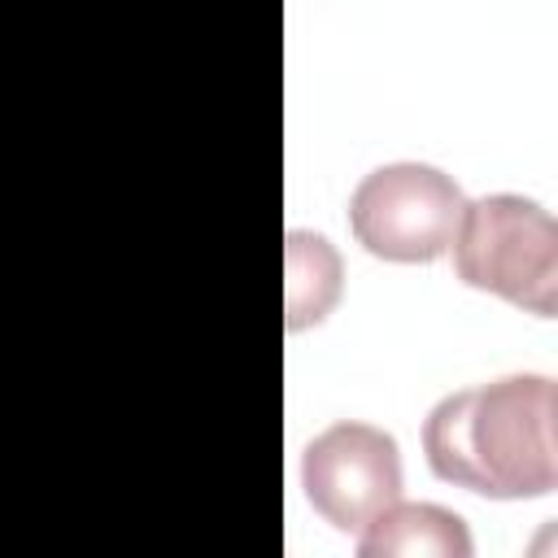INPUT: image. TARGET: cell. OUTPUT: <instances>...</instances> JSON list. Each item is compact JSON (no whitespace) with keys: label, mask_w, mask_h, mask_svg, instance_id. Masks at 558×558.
Wrapping results in <instances>:
<instances>
[{"label":"cell","mask_w":558,"mask_h":558,"mask_svg":"<svg viewBox=\"0 0 558 558\" xmlns=\"http://www.w3.org/2000/svg\"><path fill=\"white\" fill-rule=\"evenodd\" d=\"M558 388L549 375H501L440 397L423 418V453L436 480L514 501L558 484Z\"/></svg>","instance_id":"obj_1"},{"label":"cell","mask_w":558,"mask_h":558,"mask_svg":"<svg viewBox=\"0 0 558 558\" xmlns=\"http://www.w3.org/2000/svg\"><path fill=\"white\" fill-rule=\"evenodd\" d=\"M449 248H453V270L466 288L493 292L536 318H554L558 227L536 201L514 192L462 201Z\"/></svg>","instance_id":"obj_2"},{"label":"cell","mask_w":558,"mask_h":558,"mask_svg":"<svg viewBox=\"0 0 558 558\" xmlns=\"http://www.w3.org/2000/svg\"><path fill=\"white\" fill-rule=\"evenodd\" d=\"M462 187L427 161H392L371 170L349 196L353 240L384 262H436L458 227Z\"/></svg>","instance_id":"obj_3"},{"label":"cell","mask_w":558,"mask_h":558,"mask_svg":"<svg viewBox=\"0 0 558 558\" xmlns=\"http://www.w3.org/2000/svg\"><path fill=\"white\" fill-rule=\"evenodd\" d=\"M301 488L336 532H362L401 497L397 440L375 423L340 418L305 445Z\"/></svg>","instance_id":"obj_4"},{"label":"cell","mask_w":558,"mask_h":558,"mask_svg":"<svg viewBox=\"0 0 558 558\" xmlns=\"http://www.w3.org/2000/svg\"><path fill=\"white\" fill-rule=\"evenodd\" d=\"M362 558H471V532L462 514L432 501L384 506L357 541Z\"/></svg>","instance_id":"obj_5"},{"label":"cell","mask_w":558,"mask_h":558,"mask_svg":"<svg viewBox=\"0 0 558 558\" xmlns=\"http://www.w3.org/2000/svg\"><path fill=\"white\" fill-rule=\"evenodd\" d=\"M283 275H288V283H283L288 331L323 323L331 314V305L340 301V279H344L340 253L323 235H314V231H288Z\"/></svg>","instance_id":"obj_6"}]
</instances>
